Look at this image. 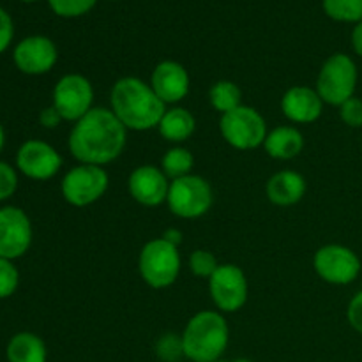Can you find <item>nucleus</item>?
<instances>
[{"instance_id":"21","label":"nucleus","mask_w":362,"mask_h":362,"mask_svg":"<svg viewBox=\"0 0 362 362\" xmlns=\"http://www.w3.org/2000/svg\"><path fill=\"white\" fill-rule=\"evenodd\" d=\"M6 357L7 362H46L48 350L34 332H18L7 343Z\"/></svg>"},{"instance_id":"27","label":"nucleus","mask_w":362,"mask_h":362,"mask_svg":"<svg viewBox=\"0 0 362 362\" xmlns=\"http://www.w3.org/2000/svg\"><path fill=\"white\" fill-rule=\"evenodd\" d=\"M48 2L57 16L76 18L87 14L98 0H48Z\"/></svg>"},{"instance_id":"14","label":"nucleus","mask_w":362,"mask_h":362,"mask_svg":"<svg viewBox=\"0 0 362 362\" xmlns=\"http://www.w3.org/2000/svg\"><path fill=\"white\" fill-rule=\"evenodd\" d=\"M59 53H57L55 42L45 35H30L21 39L13 52L14 66L23 74L39 76L53 69L57 64Z\"/></svg>"},{"instance_id":"38","label":"nucleus","mask_w":362,"mask_h":362,"mask_svg":"<svg viewBox=\"0 0 362 362\" xmlns=\"http://www.w3.org/2000/svg\"><path fill=\"white\" fill-rule=\"evenodd\" d=\"M23 2H35V0H23Z\"/></svg>"},{"instance_id":"1","label":"nucleus","mask_w":362,"mask_h":362,"mask_svg":"<svg viewBox=\"0 0 362 362\" xmlns=\"http://www.w3.org/2000/svg\"><path fill=\"white\" fill-rule=\"evenodd\" d=\"M127 144V129L115 113L105 106H94L74 122L67 147L81 165L106 166L120 158Z\"/></svg>"},{"instance_id":"23","label":"nucleus","mask_w":362,"mask_h":362,"mask_svg":"<svg viewBox=\"0 0 362 362\" xmlns=\"http://www.w3.org/2000/svg\"><path fill=\"white\" fill-rule=\"evenodd\" d=\"M194 166V156L191 154L189 148L182 145L168 148L161 159V170L170 180L180 179V177L191 175Z\"/></svg>"},{"instance_id":"33","label":"nucleus","mask_w":362,"mask_h":362,"mask_svg":"<svg viewBox=\"0 0 362 362\" xmlns=\"http://www.w3.org/2000/svg\"><path fill=\"white\" fill-rule=\"evenodd\" d=\"M39 122L41 126H45L46 129H55V127L60 126V122H64V119L60 117V113L57 112L55 106H46L45 110H41L39 113Z\"/></svg>"},{"instance_id":"34","label":"nucleus","mask_w":362,"mask_h":362,"mask_svg":"<svg viewBox=\"0 0 362 362\" xmlns=\"http://www.w3.org/2000/svg\"><path fill=\"white\" fill-rule=\"evenodd\" d=\"M352 48L357 55L362 57V21L354 27L352 32Z\"/></svg>"},{"instance_id":"17","label":"nucleus","mask_w":362,"mask_h":362,"mask_svg":"<svg viewBox=\"0 0 362 362\" xmlns=\"http://www.w3.org/2000/svg\"><path fill=\"white\" fill-rule=\"evenodd\" d=\"M324 105L317 88H310L306 85L290 87L281 98L283 115L293 124L317 122L324 112Z\"/></svg>"},{"instance_id":"30","label":"nucleus","mask_w":362,"mask_h":362,"mask_svg":"<svg viewBox=\"0 0 362 362\" xmlns=\"http://www.w3.org/2000/svg\"><path fill=\"white\" fill-rule=\"evenodd\" d=\"M18 189V173L7 163L0 161V202L13 197Z\"/></svg>"},{"instance_id":"37","label":"nucleus","mask_w":362,"mask_h":362,"mask_svg":"<svg viewBox=\"0 0 362 362\" xmlns=\"http://www.w3.org/2000/svg\"><path fill=\"white\" fill-rule=\"evenodd\" d=\"M233 362H253V361H250V359H246V357H243V359H235Z\"/></svg>"},{"instance_id":"5","label":"nucleus","mask_w":362,"mask_h":362,"mask_svg":"<svg viewBox=\"0 0 362 362\" xmlns=\"http://www.w3.org/2000/svg\"><path fill=\"white\" fill-rule=\"evenodd\" d=\"M357 66L346 53H334L322 64L317 76V92L325 105L341 106L356 95Z\"/></svg>"},{"instance_id":"20","label":"nucleus","mask_w":362,"mask_h":362,"mask_svg":"<svg viewBox=\"0 0 362 362\" xmlns=\"http://www.w3.org/2000/svg\"><path fill=\"white\" fill-rule=\"evenodd\" d=\"M158 131L166 141L179 145L193 136V133L197 131V120L189 110L182 108V106H173L170 110L166 108L165 115L159 120Z\"/></svg>"},{"instance_id":"11","label":"nucleus","mask_w":362,"mask_h":362,"mask_svg":"<svg viewBox=\"0 0 362 362\" xmlns=\"http://www.w3.org/2000/svg\"><path fill=\"white\" fill-rule=\"evenodd\" d=\"M209 293L219 313L243 310L250 296V285L243 269L235 264H219L209 279Z\"/></svg>"},{"instance_id":"8","label":"nucleus","mask_w":362,"mask_h":362,"mask_svg":"<svg viewBox=\"0 0 362 362\" xmlns=\"http://www.w3.org/2000/svg\"><path fill=\"white\" fill-rule=\"evenodd\" d=\"M110 186V175L103 166L76 165L64 175L60 193L73 207H87L105 197Z\"/></svg>"},{"instance_id":"29","label":"nucleus","mask_w":362,"mask_h":362,"mask_svg":"<svg viewBox=\"0 0 362 362\" xmlns=\"http://www.w3.org/2000/svg\"><path fill=\"white\" fill-rule=\"evenodd\" d=\"M339 117L349 127H354V129L362 127V99L354 95L349 101L343 103L339 106Z\"/></svg>"},{"instance_id":"9","label":"nucleus","mask_w":362,"mask_h":362,"mask_svg":"<svg viewBox=\"0 0 362 362\" xmlns=\"http://www.w3.org/2000/svg\"><path fill=\"white\" fill-rule=\"evenodd\" d=\"M313 267L318 278L329 285L345 286L356 281L361 274V258L343 244H325L313 257Z\"/></svg>"},{"instance_id":"2","label":"nucleus","mask_w":362,"mask_h":362,"mask_svg":"<svg viewBox=\"0 0 362 362\" xmlns=\"http://www.w3.org/2000/svg\"><path fill=\"white\" fill-rule=\"evenodd\" d=\"M110 110L127 131H151L159 126L166 105L151 83L136 76H124L113 83Z\"/></svg>"},{"instance_id":"35","label":"nucleus","mask_w":362,"mask_h":362,"mask_svg":"<svg viewBox=\"0 0 362 362\" xmlns=\"http://www.w3.org/2000/svg\"><path fill=\"white\" fill-rule=\"evenodd\" d=\"M163 239L168 240L170 244L179 247L180 243H182V232L179 228H168L165 233H163Z\"/></svg>"},{"instance_id":"22","label":"nucleus","mask_w":362,"mask_h":362,"mask_svg":"<svg viewBox=\"0 0 362 362\" xmlns=\"http://www.w3.org/2000/svg\"><path fill=\"white\" fill-rule=\"evenodd\" d=\"M209 101L212 108L223 115L243 105V90L233 81L219 80L209 90Z\"/></svg>"},{"instance_id":"16","label":"nucleus","mask_w":362,"mask_h":362,"mask_svg":"<svg viewBox=\"0 0 362 362\" xmlns=\"http://www.w3.org/2000/svg\"><path fill=\"white\" fill-rule=\"evenodd\" d=\"M148 83L165 105H177L189 94L191 78L182 64L163 60L154 67Z\"/></svg>"},{"instance_id":"25","label":"nucleus","mask_w":362,"mask_h":362,"mask_svg":"<svg viewBox=\"0 0 362 362\" xmlns=\"http://www.w3.org/2000/svg\"><path fill=\"white\" fill-rule=\"evenodd\" d=\"M154 352L161 362H179L184 356L182 334L175 332H166L156 341Z\"/></svg>"},{"instance_id":"7","label":"nucleus","mask_w":362,"mask_h":362,"mask_svg":"<svg viewBox=\"0 0 362 362\" xmlns=\"http://www.w3.org/2000/svg\"><path fill=\"white\" fill-rule=\"evenodd\" d=\"M214 202L212 187L204 177L186 175L170 182L166 204L173 216L180 219H197L207 214Z\"/></svg>"},{"instance_id":"32","label":"nucleus","mask_w":362,"mask_h":362,"mask_svg":"<svg viewBox=\"0 0 362 362\" xmlns=\"http://www.w3.org/2000/svg\"><path fill=\"white\" fill-rule=\"evenodd\" d=\"M13 35H14L13 20H11L9 13L0 7V53H4L7 48H9L11 41H13Z\"/></svg>"},{"instance_id":"3","label":"nucleus","mask_w":362,"mask_h":362,"mask_svg":"<svg viewBox=\"0 0 362 362\" xmlns=\"http://www.w3.org/2000/svg\"><path fill=\"white\" fill-rule=\"evenodd\" d=\"M230 329L219 311H198L189 318L182 332L184 356L191 362H216L228 346Z\"/></svg>"},{"instance_id":"12","label":"nucleus","mask_w":362,"mask_h":362,"mask_svg":"<svg viewBox=\"0 0 362 362\" xmlns=\"http://www.w3.org/2000/svg\"><path fill=\"white\" fill-rule=\"evenodd\" d=\"M32 223L20 207L0 209V257L16 260L23 257L32 244Z\"/></svg>"},{"instance_id":"24","label":"nucleus","mask_w":362,"mask_h":362,"mask_svg":"<svg viewBox=\"0 0 362 362\" xmlns=\"http://www.w3.org/2000/svg\"><path fill=\"white\" fill-rule=\"evenodd\" d=\"M324 11L329 18L343 23L362 21V0H324Z\"/></svg>"},{"instance_id":"18","label":"nucleus","mask_w":362,"mask_h":362,"mask_svg":"<svg viewBox=\"0 0 362 362\" xmlns=\"http://www.w3.org/2000/svg\"><path fill=\"white\" fill-rule=\"evenodd\" d=\"M308 189L306 179L293 170H281L267 180L265 193L271 204L278 207H290L299 204Z\"/></svg>"},{"instance_id":"4","label":"nucleus","mask_w":362,"mask_h":362,"mask_svg":"<svg viewBox=\"0 0 362 362\" xmlns=\"http://www.w3.org/2000/svg\"><path fill=\"white\" fill-rule=\"evenodd\" d=\"M138 272L151 288L163 290L172 286L180 274L179 247L163 237L148 240L138 257Z\"/></svg>"},{"instance_id":"19","label":"nucleus","mask_w":362,"mask_h":362,"mask_svg":"<svg viewBox=\"0 0 362 362\" xmlns=\"http://www.w3.org/2000/svg\"><path fill=\"white\" fill-rule=\"evenodd\" d=\"M264 148L272 159L290 161L296 159L304 148V136L297 127L278 126L267 133Z\"/></svg>"},{"instance_id":"10","label":"nucleus","mask_w":362,"mask_h":362,"mask_svg":"<svg viewBox=\"0 0 362 362\" xmlns=\"http://www.w3.org/2000/svg\"><path fill=\"white\" fill-rule=\"evenodd\" d=\"M53 106L64 122H78L94 108V87L83 74H64L53 88Z\"/></svg>"},{"instance_id":"31","label":"nucleus","mask_w":362,"mask_h":362,"mask_svg":"<svg viewBox=\"0 0 362 362\" xmlns=\"http://www.w3.org/2000/svg\"><path fill=\"white\" fill-rule=\"evenodd\" d=\"M346 320L354 331L362 334V290L350 299L349 308H346Z\"/></svg>"},{"instance_id":"13","label":"nucleus","mask_w":362,"mask_h":362,"mask_svg":"<svg viewBox=\"0 0 362 362\" xmlns=\"http://www.w3.org/2000/svg\"><path fill=\"white\" fill-rule=\"evenodd\" d=\"M62 156L42 140H27L16 152V168L32 180H49L60 172Z\"/></svg>"},{"instance_id":"28","label":"nucleus","mask_w":362,"mask_h":362,"mask_svg":"<svg viewBox=\"0 0 362 362\" xmlns=\"http://www.w3.org/2000/svg\"><path fill=\"white\" fill-rule=\"evenodd\" d=\"M20 285V272L13 260L0 257V299H7L13 296Z\"/></svg>"},{"instance_id":"15","label":"nucleus","mask_w":362,"mask_h":362,"mask_svg":"<svg viewBox=\"0 0 362 362\" xmlns=\"http://www.w3.org/2000/svg\"><path fill=\"white\" fill-rule=\"evenodd\" d=\"M170 182L172 180L161 168L154 165H141L131 172L127 187L134 202L144 207H158L168 198Z\"/></svg>"},{"instance_id":"26","label":"nucleus","mask_w":362,"mask_h":362,"mask_svg":"<svg viewBox=\"0 0 362 362\" xmlns=\"http://www.w3.org/2000/svg\"><path fill=\"white\" fill-rule=\"evenodd\" d=\"M218 258L209 250H194L189 255V271L197 278L211 279V276L218 271Z\"/></svg>"},{"instance_id":"39","label":"nucleus","mask_w":362,"mask_h":362,"mask_svg":"<svg viewBox=\"0 0 362 362\" xmlns=\"http://www.w3.org/2000/svg\"><path fill=\"white\" fill-rule=\"evenodd\" d=\"M216 362H226V361H221V359H219V361H216Z\"/></svg>"},{"instance_id":"6","label":"nucleus","mask_w":362,"mask_h":362,"mask_svg":"<svg viewBox=\"0 0 362 362\" xmlns=\"http://www.w3.org/2000/svg\"><path fill=\"white\" fill-rule=\"evenodd\" d=\"M219 133L230 147L237 151H253L264 147L267 138V122L258 110L240 105L239 108L223 113L219 119Z\"/></svg>"},{"instance_id":"36","label":"nucleus","mask_w":362,"mask_h":362,"mask_svg":"<svg viewBox=\"0 0 362 362\" xmlns=\"http://www.w3.org/2000/svg\"><path fill=\"white\" fill-rule=\"evenodd\" d=\"M4 145H6V131H4V126L0 124V152H2Z\"/></svg>"}]
</instances>
